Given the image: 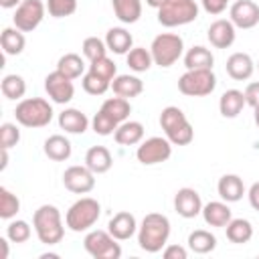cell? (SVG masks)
I'll return each mask as SVG.
<instances>
[{
	"mask_svg": "<svg viewBox=\"0 0 259 259\" xmlns=\"http://www.w3.org/2000/svg\"><path fill=\"white\" fill-rule=\"evenodd\" d=\"M8 237H2L0 239V247H2V255H0V259H8Z\"/></svg>",
	"mask_w": 259,
	"mask_h": 259,
	"instance_id": "49",
	"label": "cell"
},
{
	"mask_svg": "<svg viewBox=\"0 0 259 259\" xmlns=\"http://www.w3.org/2000/svg\"><path fill=\"white\" fill-rule=\"evenodd\" d=\"M18 4H22V0H0L2 8H16Z\"/></svg>",
	"mask_w": 259,
	"mask_h": 259,
	"instance_id": "50",
	"label": "cell"
},
{
	"mask_svg": "<svg viewBox=\"0 0 259 259\" xmlns=\"http://www.w3.org/2000/svg\"><path fill=\"white\" fill-rule=\"evenodd\" d=\"M20 210V200L14 192H10L6 186H0V219L10 221Z\"/></svg>",
	"mask_w": 259,
	"mask_h": 259,
	"instance_id": "37",
	"label": "cell"
},
{
	"mask_svg": "<svg viewBox=\"0 0 259 259\" xmlns=\"http://www.w3.org/2000/svg\"><path fill=\"white\" fill-rule=\"evenodd\" d=\"M63 184L75 194H87L95 188V174L87 166H69L63 172Z\"/></svg>",
	"mask_w": 259,
	"mask_h": 259,
	"instance_id": "13",
	"label": "cell"
},
{
	"mask_svg": "<svg viewBox=\"0 0 259 259\" xmlns=\"http://www.w3.org/2000/svg\"><path fill=\"white\" fill-rule=\"evenodd\" d=\"M45 91L47 95L55 101V103H69L73 97H75V85H73V79H69L67 75H63L61 71H53L45 77Z\"/></svg>",
	"mask_w": 259,
	"mask_h": 259,
	"instance_id": "12",
	"label": "cell"
},
{
	"mask_svg": "<svg viewBox=\"0 0 259 259\" xmlns=\"http://www.w3.org/2000/svg\"><path fill=\"white\" fill-rule=\"evenodd\" d=\"M107 231L111 233V237H115L117 241H127L138 233V223L136 217L127 210H119L115 212L109 223H107Z\"/></svg>",
	"mask_w": 259,
	"mask_h": 259,
	"instance_id": "17",
	"label": "cell"
},
{
	"mask_svg": "<svg viewBox=\"0 0 259 259\" xmlns=\"http://www.w3.org/2000/svg\"><path fill=\"white\" fill-rule=\"evenodd\" d=\"M111 6L123 24H134L142 16V0H111Z\"/></svg>",
	"mask_w": 259,
	"mask_h": 259,
	"instance_id": "29",
	"label": "cell"
},
{
	"mask_svg": "<svg viewBox=\"0 0 259 259\" xmlns=\"http://www.w3.org/2000/svg\"><path fill=\"white\" fill-rule=\"evenodd\" d=\"M164 2H166V0H146V4H148V6H152V8H156V10H158Z\"/></svg>",
	"mask_w": 259,
	"mask_h": 259,
	"instance_id": "52",
	"label": "cell"
},
{
	"mask_svg": "<svg viewBox=\"0 0 259 259\" xmlns=\"http://www.w3.org/2000/svg\"><path fill=\"white\" fill-rule=\"evenodd\" d=\"M245 105H247L245 93L239 91V89H227L219 99V111H221L223 117H229V119L237 117L243 111Z\"/></svg>",
	"mask_w": 259,
	"mask_h": 259,
	"instance_id": "22",
	"label": "cell"
},
{
	"mask_svg": "<svg viewBox=\"0 0 259 259\" xmlns=\"http://www.w3.org/2000/svg\"><path fill=\"white\" fill-rule=\"evenodd\" d=\"M206 36H208V42L214 47V49H229L233 42H235V36H237V28L231 20L227 18H219L214 20L208 30H206Z\"/></svg>",
	"mask_w": 259,
	"mask_h": 259,
	"instance_id": "16",
	"label": "cell"
},
{
	"mask_svg": "<svg viewBox=\"0 0 259 259\" xmlns=\"http://www.w3.org/2000/svg\"><path fill=\"white\" fill-rule=\"evenodd\" d=\"M0 45H2L4 55L16 57V55H20V53L24 51V47H26L24 32L18 30L16 26H14V28H4L2 34H0Z\"/></svg>",
	"mask_w": 259,
	"mask_h": 259,
	"instance_id": "30",
	"label": "cell"
},
{
	"mask_svg": "<svg viewBox=\"0 0 259 259\" xmlns=\"http://www.w3.org/2000/svg\"><path fill=\"white\" fill-rule=\"evenodd\" d=\"M202 219L208 227H227L229 221L233 219V210L229 208V202L225 200H210L202 204Z\"/></svg>",
	"mask_w": 259,
	"mask_h": 259,
	"instance_id": "18",
	"label": "cell"
},
{
	"mask_svg": "<svg viewBox=\"0 0 259 259\" xmlns=\"http://www.w3.org/2000/svg\"><path fill=\"white\" fill-rule=\"evenodd\" d=\"M217 190H219V196L225 202H237L245 194V184H243L241 176H237V174H225V176L219 178Z\"/></svg>",
	"mask_w": 259,
	"mask_h": 259,
	"instance_id": "21",
	"label": "cell"
},
{
	"mask_svg": "<svg viewBox=\"0 0 259 259\" xmlns=\"http://www.w3.org/2000/svg\"><path fill=\"white\" fill-rule=\"evenodd\" d=\"M8 166V148H2V162H0V170H4Z\"/></svg>",
	"mask_w": 259,
	"mask_h": 259,
	"instance_id": "51",
	"label": "cell"
},
{
	"mask_svg": "<svg viewBox=\"0 0 259 259\" xmlns=\"http://www.w3.org/2000/svg\"><path fill=\"white\" fill-rule=\"evenodd\" d=\"M99 214H101V204L91 196H83L69 206L65 214V223L73 233H83L89 231L99 221Z\"/></svg>",
	"mask_w": 259,
	"mask_h": 259,
	"instance_id": "5",
	"label": "cell"
},
{
	"mask_svg": "<svg viewBox=\"0 0 259 259\" xmlns=\"http://www.w3.org/2000/svg\"><path fill=\"white\" fill-rule=\"evenodd\" d=\"M229 20L235 28H253L259 24V6L253 0H237L229 10Z\"/></svg>",
	"mask_w": 259,
	"mask_h": 259,
	"instance_id": "14",
	"label": "cell"
},
{
	"mask_svg": "<svg viewBox=\"0 0 259 259\" xmlns=\"http://www.w3.org/2000/svg\"><path fill=\"white\" fill-rule=\"evenodd\" d=\"M255 123H257V127H259V107H255Z\"/></svg>",
	"mask_w": 259,
	"mask_h": 259,
	"instance_id": "53",
	"label": "cell"
},
{
	"mask_svg": "<svg viewBox=\"0 0 259 259\" xmlns=\"http://www.w3.org/2000/svg\"><path fill=\"white\" fill-rule=\"evenodd\" d=\"M42 150H45V156L51 158L53 162H65V160H69V156L73 152V146L65 136L53 134V136H49L45 140Z\"/></svg>",
	"mask_w": 259,
	"mask_h": 259,
	"instance_id": "23",
	"label": "cell"
},
{
	"mask_svg": "<svg viewBox=\"0 0 259 259\" xmlns=\"http://www.w3.org/2000/svg\"><path fill=\"white\" fill-rule=\"evenodd\" d=\"M83 57L91 63V61H97V59H101V57H105L107 55V45H105V40H101V38H97V36H87L85 40H83Z\"/></svg>",
	"mask_w": 259,
	"mask_h": 259,
	"instance_id": "39",
	"label": "cell"
},
{
	"mask_svg": "<svg viewBox=\"0 0 259 259\" xmlns=\"http://www.w3.org/2000/svg\"><path fill=\"white\" fill-rule=\"evenodd\" d=\"M20 142V130L16 127V123H10V121H4L0 125V144L2 148H12Z\"/></svg>",
	"mask_w": 259,
	"mask_h": 259,
	"instance_id": "44",
	"label": "cell"
},
{
	"mask_svg": "<svg viewBox=\"0 0 259 259\" xmlns=\"http://www.w3.org/2000/svg\"><path fill=\"white\" fill-rule=\"evenodd\" d=\"M170 237V221L166 214L150 212L138 227V245L146 253H158L166 247Z\"/></svg>",
	"mask_w": 259,
	"mask_h": 259,
	"instance_id": "1",
	"label": "cell"
},
{
	"mask_svg": "<svg viewBox=\"0 0 259 259\" xmlns=\"http://www.w3.org/2000/svg\"><path fill=\"white\" fill-rule=\"evenodd\" d=\"M212 65H214V57H212V53H210L206 47H202V45H196V47L188 49L186 55H184V67H186V71H194V69H212Z\"/></svg>",
	"mask_w": 259,
	"mask_h": 259,
	"instance_id": "28",
	"label": "cell"
},
{
	"mask_svg": "<svg viewBox=\"0 0 259 259\" xmlns=\"http://www.w3.org/2000/svg\"><path fill=\"white\" fill-rule=\"evenodd\" d=\"M89 71L97 73L99 77H103V79H107V81H113V79L117 77V67H115V63H113L107 55L101 57V59H97V61H91V63H89Z\"/></svg>",
	"mask_w": 259,
	"mask_h": 259,
	"instance_id": "42",
	"label": "cell"
},
{
	"mask_svg": "<svg viewBox=\"0 0 259 259\" xmlns=\"http://www.w3.org/2000/svg\"><path fill=\"white\" fill-rule=\"evenodd\" d=\"M85 251L95 259H119L121 247L115 237H111L109 231H89L83 239Z\"/></svg>",
	"mask_w": 259,
	"mask_h": 259,
	"instance_id": "9",
	"label": "cell"
},
{
	"mask_svg": "<svg viewBox=\"0 0 259 259\" xmlns=\"http://www.w3.org/2000/svg\"><path fill=\"white\" fill-rule=\"evenodd\" d=\"M125 61H127V67L132 71H136V73H146L154 65V59H152L150 49H144V47H134L125 55Z\"/></svg>",
	"mask_w": 259,
	"mask_h": 259,
	"instance_id": "35",
	"label": "cell"
},
{
	"mask_svg": "<svg viewBox=\"0 0 259 259\" xmlns=\"http://www.w3.org/2000/svg\"><path fill=\"white\" fill-rule=\"evenodd\" d=\"M227 75L235 81H247L251 79L253 71H255V63L253 59L247 55V53H233L229 59H227Z\"/></svg>",
	"mask_w": 259,
	"mask_h": 259,
	"instance_id": "19",
	"label": "cell"
},
{
	"mask_svg": "<svg viewBox=\"0 0 259 259\" xmlns=\"http://www.w3.org/2000/svg\"><path fill=\"white\" fill-rule=\"evenodd\" d=\"M257 69H259V61H257Z\"/></svg>",
	"mask_w": 259,
	"mask_h": 259,
	"instance_id": "54",
	"label": "cell"
},
{
	"mask_svg": "<svg viewBox=\"0 0 259 259\" xmlns=\"http://www.w3.org/2000/svg\"><path fill=\"white\" fill-rule=\"evenodd\" d=\"M174 210L182 217V219H194L202 212V200L200 194L194 188H180L174 196Z\"/></svg>",
	"mask_w": 259,
	"mask_h": 259,
	"instance_id": "15",
	"label": "cell"
},
{
	"mask_svg": "<svg viewBox=\"0 0 259 259\" xmlns=\"http://www.w3.org/2000/svg\"><path fill=\"white\" fill-rule=\"evenodd\" d=\"M14 117L24 127H45L53 119V107L42 97L20 99L14 109Z\"/></svg>",
	"mask_w": 259,
	"mask_h": 259,
	"instance_id": "4",
	"label": "cell"
},
{
	"mask_svg": "<svg viewBox=\"0 0 259 259\" xmlns=\"http://www.w3.org/2000/svg\"><path fill=\"white\" fill-rule=\"evenodd\" d=\"M162 255H164V259H186L188 251L182 245H166L162 249Z\"/></svg>",
	"mask_w": 259,
	"mask_h": 259,
	"instance_id": "46",
	"label": "cell"
},
{
	"mask_svg": "<svg viewBox=\"0 0 259 259\" xmlns=\"http://www.w3.org/2000/svg\"><path fill=\"white\" fill-rule=\"evenodd\" d=\"M32 231H30V225L26 221H10L8 227H6V237L10 239V243H26L30 239Z\"/></svg>",
	"mask_w": 259,
	"mask_h": 259,
	"instance_id": "40",
	"label": "cell"
},
{
	"mask_svg": "<svg viewBox=\"0 0 259 259\" xmlns=\"http://www.w3.org/2000/svg\"><path fill=\"white\" fill-rule=\"evenodd\" d=\"M117 121L115 119H111L107 113H103L101 109L93 115V119H91V127H93V132L97 134V136H111V134H115V130H117Z\"/></svg>",
	"mask_w": 259,
	"mask_h": 259,
	"instance_id": "41",
	"label": "cell"
},
{
	"mask_svg": "<svg viewBox=\"0 0 259 259\" xmlns=\"http://www.w3.org/2000/svg\"><path fill=\"white\" fill-rule=\"evenodd\" d=\"M111 89H113L115 95L125 97V99H132V97H138L144 91V83L136 75H117L111 81Z\"/></svg>",
	"mask_w": 259,
	"mask_h": 259,
	"instance_id": "27",
	"label": "cell"
},
{
	"mask_svg": "<svg viewBox=\"0 0 259 259\" xmlns=\"http://www.w3.org/2000/svg\"><path fill=\"white\" fill-rule=\"evenodd\" d=\"M200 2L208 14H221L229 4V0H200Z\"/></svg>",
	"mask_w": 259,
	"mask_h": 259,
	"instance_id": "47",
	"label": "cell"
},
{
	"mask_svg": "<svg viewBox=\"0 0 259 259\" xmlns=\"http://www.w3.org/2000/svg\"><path fill=\"white\" fill-rule=\"evenodd\" d=\"M243 93H245V101H247V105H251L253 109L259 107V81L249 83V85L245 87Z\"/></svg>",
	"mask_w": 259,
	"mask_h": 259,
	"instance_id": "45",
	"label": "cell"
},
{
	"mask_svg": "<svg viewBox=\"0 0 259 259\" xmlns=\"http://www.w3.org/2000/svg\"><path fill=\"white\" fill-rule=\"evenodd\" d=\"M32 227L42 245H57L65 237V227L61 212L55 204H42L32 214Z\"/></svg>",
	"mask_w": 259,
	"mask_h": 259,
	"instance_id": "2",
	"label": "cell"
},
{
	"mask_svg": "<svg viewBox=\"0 0 259 259\" xmlns=\"http://www.w3.org/2000/svg\"><path fill=\"white\" fill-rule=\"evenodd\" d=\"M198 16V4L194 0H166L158 8V22L162 26L174 28L190 24Z\"/></svg>",
	"mask_w": 259,
	"mask_h": 259,
	"instance_id": "7",
	"label": "cell"
},
{
	"mask_svg": "<svg viewBox=\"0 0 259 259\" xmlns=\"http://www.w3.org/2000/svg\"><path fill=\"white\" fill-rule=\"evenodd\" d=\"M115 142L119 146H136L144 140V125L140 121H132V119H125L117 125L115 134H113Z\"/></svg>",
	"mask_w": 259,
	"mask_h": 259,
	"instance_id": "26",
	"label": "cell"
},
{
	"mask_svg": "<svg viewBox=\"0 0 259 259\" xmlns=\"http://www.w3.org/2000/svg\"><path fill=\"white\" fill-rule=\"evenodd\" d=\"M85 166L93 174H105L113 166L111 152L105 146H91L87 150V154H85Z\"/></svg>",
	"mask_w": 259,
	"mask_h": 259,
	"instance_id": "20",
	"label": "cell"
},
{
	"mask_svg": "<svg viewBox=\"0 0 259 259\" xmlns=\"http://www.w3.org/2000/svg\"><path fill=\"white\" fill-rule=\"evenodd\" d=\"M217 87V77L212 69H194L186 71L178 79V91L186 97H204L210 95Z\"/></svg>",
	"mask_w": 259,
	"mask_h": 259,
	"instance_id": "8",
	"label": "cell"
},
{
	"mask_svg": "<svg viewBox=\"0 0 259 259\" xmlns=\"http://www.w3.org/2000/svg\"><path fill=\"white\" fill-rule=\"evenodd\" d=\"M249 204L259 212V182H253L251 188H249Z\"/></svg>",
	"mask_w": 259,
	"mask_h": 259,
	"instance_id": "48",
	"label": "cell"
},
{
	"mask_svg": "<svg viewBox=\"0 0 259 259\" xmlns=\"http://www.w3.org/2000/svg\"><path fill=\"white\" fill-rule=\"evenodd\" d=\"M160 125L172 146H188L194 140V130L186 119L184 111L176 105H168L160 113Z\"/></svg>",
	"mask_w": 259,
	"mask_h": 259,
	"instance_id": "3",
	"label": "cell"
},
{
	"mask_svg": "<svg viewBox=\"0 0 259 259\" xmlns=\"http://www.w3.org/2000/svg\"><path fill=\"white\" fill-rule=\"evenodd\" d=\"M59 127L65 130L67 134H83L89 127V119L83 111L69 107L59 113Z\"/></svg>",
	"mask_w": 259,
	"mask_h": 259,
	"instance_id": "25",
	"label": "cell"
},
{
	"mask_svg": "<svg viewBox=\"0 0 259 259\" xmlns=\"http://www.w3.org/2000/svg\"><path fill=\"white\" fill-rule=\"evenodd\" d=\"M225 231H227V239L237 245L249 243L253 237V225L247 219H231L229 225L225 227Z\"/></svg>",
	"mask_w": 259,
	"mask_h": 259,
	"instance_id": "32",
	"label": "cell"
},
{
	"mask_svg": "<svg viewBox=\"0 0 259 259\" xmlns=\"http://www.w3.org/2000/svg\"><path fill=\"white\" fill-rule=\"evenodd\" d=\"M81 85H83V89H85L89 95H103V93L111 87V81L99 77V75L93 73V71H87V73L83 75V79H81Z\"/></svg>",
	"mask_w": 259,
	"mask_h": 259,
	"instance_id": "38",
	"label": "cell"
},
{
	"mask_svg": "<svg viewBox=\"0 0 259 259\" xmlns=\"http://www.w3.org/2000/svg\"><path fill=\"white\" fill-rule=\"evenodd\" d=\"M188 249L192 253H198V255H206L210 251H214L217 247V237L210 233V231H204V229H196L188 235Z\"/></svg>",
	"mask_w": 259,
	"mask_h": 259,
	"instance_id": "31",
	"label": "cell"
},
{
	"mask_svg": "<svg viewBox=\"0 0 259 259\" xmlns=\"http://www.w3.org/2000/svg\"><path fill=\"white\" fill-rule=\"evenodd\" d=\"M47 10L53 18H65L75 14L77 0H47Z\"/></svg>",
	"mask_w": 259,
	"mask_h": 259,
	"instance_id": "43",
	"label": "cell"
},
{
	"mask_svg": "<svg viewBox=\"0 0 259 259\" xmlns=\"http://www.w3.org/2000/svg\"><path fill=\"white\" fill-rule=\"evenodd\" d=\"M170 156H172V142L168 138H160V136H152V138L140 142V146L136 150V158L144 166H154V164L166 162Z\"/></svg>",
	"mask_w": 259,
	"mask_h": 259,
	"instance_id": "10",
	"label": "cell"
},
{
	"mask_svg": "<svg viewBox=\"0 0 259 259\" xmlns=\"http://www.w3.org/2000/svg\"><path fill=\"white\" fill-rule=\"evenodd\" d=\"M150 53H152L154 65L168 69V67H172L182 57V53H184V40L176 32H162V34H158L152 40Z\"/></svg>",
	"mask_w": 259,
	"mask_h": 259,
	"instance_id": "6",
	"label": "cell"
},
{
	"mask_svg": "<svg viewBox=\"0 0 259 259\" xmlns=\"http://www.w3.org/2000/svg\"><path fill=\"white\" fill-rule=\"evenodd\" d=\"M0 89H2V95L6 99H22L24 93H26V83L20 75L16 73H10V75H4L2 83H0Z\"/></svg>",
	"mask_w": 259,
	"mask_h": 259,
	"instance_id": "36",
	"label": "cell"
},
{
	"mask_svg": "<svg viewBox=\"0 0 259 259\" xmlns=\"http://www.w3.org/2000/svg\"><path fill=\"white\" fill-rule=\"evenodd\" d=\"M47 4L42 0H22V4L16 6L12 22L22 32H32L45 18Z\"/></svg>",
	"mask_w": 259,
	"mask_h": 259,
	"instance_id": "11",
	"label": "cell"
},
{
	"mask_svg": "<svg viewBox=\"0 0 259 259\" xmlns=\"http://www.w3.org/2000/svg\"><path fill=\"white\" fill-rule=\"evenodd\" d=\"M105 45H107V51L115 53V55H127L134 47V36L123 28V26H113L107 30L105 34Z\"/></svg>",
	"mask_w": 259,
	"mask_h": 259,
	"instance_id": "24",
	"label": "cell"
},
{
	"mask_svg": "<svg viewBox=\"0 0 259 259\" xmlns=\"http://www.w3.org/2000/svg\"><path fill=\"white\" fill-rule=\"evenodd\" d=\"M57 71H61L69 79H79L85 71V61L77 53H67L57 61Z\"/></svg>",
	"mask_w": 259,
	"mask_h": 259,
	"instance_id": "34",
	"label": "cell"
},
{
	"mask_svg": "<svg viewBox=\"0 0 259 259\" xmlns=\"http://www.w3.org/2000/svg\"><path fill=\"white\" fill-rule=\"evenodd\" d=\"M101 111L103 113H107L111 119H115L117 123H121V121H125L127 117H130V113H132V105H130V99H125V97H109V99H105L103 101V105H101Z\"/></svg>",
	"mask_w": 259,
	"mask_h": 259,
	"instance_id": "33",
	"label": "cell"
}]
</instances>
